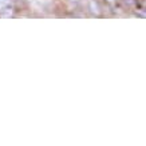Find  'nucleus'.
<instances>
[{
    "label": "nucleus",
    "instance_id": "f257e3e1",
    "mask_svg": "<svg viewBox=\"0 0 146 146\" xmlns=\"http://www.w3.org/2000/svg\"><path fill=\"white\" fill-rule=\"evenodd\" d=\"M15 12V0H0V16L11 18Z\"/></svg>",
    "mask_w": 146,
    "mask_h": 146
},
{
    "label": "nucleus",
    "instance_id": "f03ea898",
    "mask_svg": "<svg viewBox=\"0 0 146 146\" xmlns=\"http://www.w3.org/2000/svg\"><path fill=\"white\" fill-rule=\"evenodd\" d=\"M87 8H89V12L94 16H102V13H103L102 5L98 0H90L89 4H87Z\"/></svg>",
    "mask_w": 146,
    "mask_h": 146
},
{
    "label": "nucleus",
    "instance_id": "7ed1b4c3",
    "mask_svg": "<svg viewBox=\"0 0 146 146\" xmlns=\"http://www.w3.org/2000/svg\"><path fill=\"white\" fill-rule=\"evenodd\" d=\"M105 1H106L107 4L113 5V4H115V3H117V1H118V0H105Z\"/></svg>",
    "mask_w": 146,
    "mask_h": 146
},
{
    "label": "nucleus",
    "instance_id": "20e7f679",
    "mask_svg": "<svg viewBox=\"0 0 146 146\" xmlns=\"http://www.w3.org/2000/svg\"><path fill=\"white\" fill-rule=\"evenodd\" d=\"M71 1H79V0H71Z\"/></svg>",
    "mask_w": 146,
    "mask_h": 146
}]
</instances>
